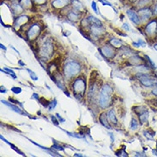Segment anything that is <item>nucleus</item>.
<instances>
[{
  "mask_svg": "<svg viewBox=\"0 0 157 157\" xmlns=\"http://www.w3.org/2000/svg\"><path fill=\"white\" fill-rule=\"evenodd\" d=\"M113 94V89L108 85H104L100 93L99 104L101 107H108L111 104L110 95Z\"/></svg>",
  "mask_w": 157,
  "mask_h": 157,
  "instance_id": "f257e3e1",
  "label": "nucleus"
},
{
  "mask_svg": "<svg viewBox=\"0 0 157 157\" xmlns=\"http://www.w3.org/2000/svg\"><path fill=\"white\" fill-rule=\"evenodd\" d=\"M80 70H81V67H80L79 64L70 61V62L65 64V65L64 66V74L66 78H71L74 76L79 73Z\"/></svg>",
  "mask_w": 157,
  "mask_h": 157,
  "instance_id": "f03ea898",
  "label": "nucleus"
},
{
  "mask_svg": "<svg viewBox=\"0 0 157 157\" xmlns=\"http://www.w3.org/2000/svg\"><path fill=\"white\" fill-rule=\"evenodd\" d=\"M72 88H73L75 94H78L79 95H83L86 89V83L83 78L76 79V81L74 82L72 85Z\"/></svg>",
  "mask_w": 157,
  "mask_h": 157,
  "instance_id": "7ed1b4c3",
  "label": "nucleus"
},
{
  "mask_svg": "<svg viewBox=\"0 0 157 157\" xmlns=\"http://www.w3.org/2000/svg\"><path fill=\"white\" fill-rule=\"evenodd\" d=\"M52 51H53V47H52V45L51 44L50 41H46L42 44L41 47V52H41L42 57L48 58L51 57Z\"/></svg>",
  "mask_w": 157,
  "mask_h": 157,
  "instance_id": "20e7f679",
  "label": "nucleus"
},
{
  "mask_svg": "<svg viewBox=\"0 0 157 157\" xmlns=\"http://www.w3.org/2000/svg\"><path fill=\"white\" fill-rule=\"evenodd\" d=\"M137 77L139 79V81L141 82V83L145 87H152L156 83L154 80H152L149 76H147L145 74H138Z\"/></svg>",
  "mask_w": 157,
  "mask_h": 157,
  "instance_id": "39448f33",
  "label": "nucleus"
},
{
  "mask_svg": "<svg viewBox=\"0 0 157 157\" xmlns=\"http://www.w3.org/2000/svg\"><path fill=\"white\" fill-rule=\"evenodd\" d=\"M41 33V27L39 26V24L34 23L33 24L30 28L28 29V37L29 40H34Z\"/></svg>",
  "mask_w": 157,
  "mask_h": 157,
  "instance_id": "423d86ee",
  "label": "nucleus"
},
{
  "mask_svg": "<svg viewBox=\"0 0 157 157\" xmlns=\"http://www.w3.org/2000/svg\"><path fill=\"white\" fill-rule=\"evenodd\" d=\"M138 15L142 18V20H149L151 18L153 15V10H151L149 7H144V8H141L139 11H138Z\"/></svg>",
  "mask_w": 157,
  "mask_h": 157,
  "instance_id": "0eeeda50",
  "label": "nucleus"
},
{
  "mask_svg": "<svg viewBox=\"0 0 157 157\" xmlns=\"http://www.w3.org/2000/svg\"><path fill=\"white\" fill-rule=\"evenodd\" d=\"M157 31V21L154 20V21H150L149 23H148V25L145 28V33L148 36L152 37Z\"/></svg>",
  "mask_w": 157,
  "mask_h": 157,
  "instance_id": "6e6552de",
  "label": "nucleus"
},
{
  "mask_svg": "<svg viewBox=\"0 0 157 157\" xmlns=\"http://www.w3.org/2000/svg\"><path fill=\"white\" fill-rule=\"evenodd\" d=\"M72 1L71 0H54L52 2V6L56 9H62L68 6Z\"/></svg>",
  "mask_w": 157,
  "mask_h": 157,
  "instance_id": "1a4fd4ad",
  "label": "nucleus"
},
{
  "mask_svg": "<svg viewBox=\"0 0 157 157\" xmlns=\"http://www.w3.org/2000/svg\"><path fill=\"white\" fill-rule=\"evenodd\" d=\"M126 13H127V16L130 17L131 21H133L135 24L138 25V24L140 23V21H141V18H140L139 15L136 14L135 11H132V10H128Z\"/></svg>",
  "mask_w": 157,
  "mask_h": 157,
  "instance_id": "9d476101",
  "label": "nucleus"
},
{
  "mask_svg": "<svg viewBox=\"0 0 157 157\" xmlns=\"http://www.w3.org/2000/svg\"><path fill=\"white\" fill-rule=\"evenodd\" d=\"M101 53L104 55L106 58H112L113 56H114V51L112 49V47H110L109 46H105L103 47L100 50Z\"/></svg>",
  "mask_w": 157,
  "mask_h": 157,
  "instance_id": "9b49d317",
  "label": "nucleus"
},
{
  "mask_svg": "<svg viewBox=\"0 0 157 157\" xmlns=\"http://www.w3.org/2000/svg\"><path fill=\"white\" fill-rule=\"evenodd\" d=\"M29 20L28 16H18L15 21V23H14V26L16 28H18V27L21 26L23 24H25L26 22H28V21Z\"/></svg>",
  "mask_w": 157,
  "mask_h": 157,
  "instance_id": "f8f14e48",
  "label": "nucleus"
},
{
  "mask_svg": "<svg viewBox=\"0 0 157 157\" xmlns=\"http://www.w3.org/2000/svg\"><path fill=\"white\" fill-rule=\"evenodd\" d=\"M87 21H89V24H91L92 26L94 27H101L102 26V23H101V21H100L99 19H97L95 16H89L87 18Z\"/></svg>",
  "mask_w": 157,
  "mask_h": 157,
  "instance_id": "ddd939ff",
  "label": "nucleus"
},
{
  "mask_svg": "<svg viewBox=\"0 0 157 157\" xmlns=\"http://www.w3.org/2000/svg\"><path fill=\"white\" fill-rule=\"evenodd\" d=\"M153 3V0H136V7L140 8H144L148 5H150Z\"/></svg>",
  "mask_w": 157,
  "mask_h": 157,
  "instance_id": "4468645a",
  "label": "nucleus"
},
{
  "mask_svg": "<svg viewBox=\"0 0 157 157\" xmlns=\"http://www.w3.org/2000/svg\"><path fill=\"white\" fill-rule=\"evenodd\" d=\"M100 122L105 126V127H106L107 129H110L111 127L109 126V124H108V122H107V119H106V114L105 113H102L100 116Z\"/></svg>",
  "mask_w": 157,
  "mask_h": 157,
  "instance_id": "2eb2a0df",
  "label": "nucleus"
},
{
  "mask_svg": "<svg viewBox=\"0 0 157 157\" xmlns=\"http://www.w3.org/2000/svg\"><path fill=\"white\" fill-rule=\"evenodd\" d=\"M1 102L2 103H4L5 105H6V106H8L10 108H11L13 111H15V112H16V113H20V114H23V113H22V111L21 110V109H19L16 106H15V105L11 104V103H9V102H6V101H5V100H1Z\"/></svg>",
  "mask_w": 157,
  "mask_h": 157,
  "instance_id": "dca6fc26",
  "label": "nucleus"
},
{
  "mask_svg": "<svg viewBox=\"0 0 157 157\" xmlns=\"http://www.w3.org/2000/svg\"><path fill=\"white\" fill-rule=\"evenodd\" d=\"M11 8H12V11H13V12L15 14H20L24 10L20 4H13L12 6H11Z\"/></svg>",
  "mask_w": 157,
  "mask_h": 157,
  "instance_id": "f3484780",
  "label": "nucleus"
},
{
  "mask_svg": "<svg viewBox=\"0 0 157 157\" xmlns=\"http://www.w3.org/2000/svg\"><path fill=\"white\" fill-rule=\"evenodd\" d=\"M142 61V58L136 56V55H135V56H133V57H131V58H130V62H131V64L132 65H139Z\"/></svg>",
  "mask_w": 157,
  "mask_h": 157,
  "instance_id": "a211bd4d",
  "label": "nucleus"
},
{
  "mask_svg": "<svg viewBox=\"0 0 157 157\" xmlns=\"http://www.w3.org/2000/svg\"><path fill=\"white\" fill-rule=\"evenodd\" d=\"M71 4H72V5H73L74 9L76 10V11H82L83 9V4L81 3V2H79L77 0H73L72 2H71Z\"/></svg>",
  "mask_w": 157,
  "mask_h": 157,
  "instance_id": "6ab92c4d",
  "label": "nucleus"
},
{
  "mask_svg": "<svg viewBox=\"0 0 157 157\" xmlns=\"http://www.w3.org/2000/svg\"><path fill=\"white\" fill-rule=\"evenodd\" d=\"M20 5L22 6L23 9H30L32 6L31 0H21Z\"/></svg>",
  "mask_w": 157,
  "mask_h": 157,
  "instance_id": "aec40b11",
  "label": "nucleus"
},
{
  "mask_svg": "<svg viewBox=\"0 0 157 157\" xmlns=\"http://www.w3.org/2000/svg\"><path fill=\"white\" fill-rule=\"evenodd\" d=\"M68 18L70 19V21H78L79 16L77 12H75V11H71V12H70V13H69Z\"/></svg>",
  "mask_w": 157,
  "mask_h": 157,
  "instance_id": "412c9836",
  "label": "nucleus"
},
{
  "mask_svg": "<svg viewBox=\"0 0 157 157\" xmlns=\"http://www.w3.org/2000/svg\"><path fill=\"white\" fill-rule=\"evenodd\" d=\"M108 119H109V120H110L112 123H113V124H117V123H118V119H117V118H116L115 113H114L113 110L109 111V113H108Z\"/></svg>",
  "mask_w": 157,
  "mask_h": 157,
  "instance_id": "4be33fe9",
  "label": "nucleus"
},
{
  "mask_svg": "<svg viewBox=\"0 0 157 157\" xmlns=\"http://www.w3.org/2000/svg\"><path fill=\"white\" fill-rule=\"evenodd\" d=\"M148 118H149V113H148L147 111H145L144 113H141V114L139 115V119H140V121H141L142 124H143V123L147 122Z\"/></svg>",
  "mask_w": 157,
  "mask_h": 157,
  "instance_id": "5701e85b",
  "label": "nucleus"
},
{
  "mask_svg": "<svg viewBox=\"0 0 157 157\" xmlns=\"http://www.w3.org/2000/svg\"><path fill=\"white\" fill-rule=\"evenodd\" d=\"M111 44H112V46L116 47H121V45H122L120 41H119V40H117V39H113V40L111 41Z\"/></svg>",
  "mask_w": 157,
  "mask_h": 157,
  "instance_id": "b1692460",
  "label": "nucleus"
},
{
  "mask_svg": "<svg viewBox=\"0 0 157 157\" xmlns=\"http://www.w3.org/2000/svg\"><path fill=\"white\" fill-rule=\"evenodd\" d=\"M137 127H138V123H137V121H136L135 119H132L131 123V130H133V131H136V129H137Z\"/></svg>",
  "mask_w": 157,
  "mask_h": 157,
  "instance_id": "393cba45",
  "label": "nucleus"
},
{
  "mask_svg": "<svg viewBox=\"0 0 157 157\" xmlns=\"http://www.w3.org/2000/svg\"><path fill=\"white\" fill-rule=\"evenodd\" d=\"M28 73H29V75H30V77H31V79H33L34 81H36V80H38V77H37L36 75H35V73H34V71H32L31 70H29V69H28Z\"/></svg>",
  "mask_w": 157,
  "mask_h": 157,
  "instance_id": "a878e982",
  "label": "nucleus"
},
{
  "mask_svg": "<svg viewBox=\"0 0 157 157\" xmlns=\"http://www.w3.org/2000/svg\"><path fill=\"white\" fill-rule=\"evenodd\" d=\"M40 101H41V103L44 106V107H47V106L50 105V102H49L48 100H47L45 98H41Z\"/></svg>",
  "mask_w": 157,
  "mask_h": 157,
  "instance_id": "bb28decb",
  "label": "nucleus"
},
{
  "mask_svg": "<svg viewBox=\"0 0 157 157\" xmlns=\"http://www.w3.org/2000/svg\"><path fill=\"white\" fill-rule=\"evenodd\" d=\"M11 91L15 94H20L21 92V88H18V87H14L11 89Z\"/></svg>",
  "mask_w": 157,
  "mask_h": 157,
  "instance_id": "cd10ccee",
  "label": "nucleus"
},
{
  "mask_svg": "<svg viewBox=\"0 0 157 157\" xmlns=\"http://www.w3.org/2000/svg\"><path fill=\"white\" fill-rule=\"evenodd\" d=\"M56 105H57V101H56V100L54 99L53 100H52V102L50 103L49 109H50V110H52V109H54V108H55V106H56Z\"/></svg>",
  "mask_w": 157,
  "mask_h": 157,
  "instance_id": "c85d7f7f",
  "label": "nucleus"
},
{
  "mask_svg": "<svg viewBox=\"0 0 157 157\" xmlns=\"http://www.w3.org/2000/svg\"><path fill=\"white\" fill-rule=\"evenodd\" d=\"M91 7H92V9L94 10V11L95 12V13H98V11H97V6H96V3H95L94 1H92Z\"/></svg>",
  "mask_w": 157,
  "mask_h": 157,
  "instance_id": "c756f323",
  "label": "nucleus"
},
{
  "mask_svg": "<svg viewBox=\"0 0 157 157\" xmlns=\"http://www.w3.org/2000/svg\"><path fill=\"white\" fill-rule=\"evenodd\" d=\"M145 58H146V60H148V61H149V63L151 64L152 67H153V68H155V63H154V62L152 61L151 59H150V58H149V56H147V55L145 56Z\"/></svg>",
  "mask_w": 157,
  "mask_h": 157,
  "instance_id": "7c9ffc66",
  "label": "nucleus"
},
{
  "mask_svg": "<svg viewBox=\"0 0 157 157\" xmlns=\"http://www.w3.org/2000/svg\"><path fill=\"white\" fill-rule=\"evenodd\" d=\"M5 70H7V71H8V73H9V74H11V76H12V77H13L14 78H15V79L16 78V74H15V72H14V71H13L12 70H10V69L5 68Z\"/></svg>",
  "mask_w": 157,
  "mask_h": 157,
  "instance_id": "2f4dec72",
  "label": "nucleus"
},
{
  "mask_svg": "<svg viewBox=\"0 0 157 157\" xmlns=\"http://www.w3.org/2000/svg\"><path fill=\"white\" fill-rule=\"evenodd\" d=\"M36 5H45L47 0H34Z\"/></svg>",
  "mask_w": 157,
  "mask_h": 157,
  "instance_id": "473e14b6",
  "label": "nucleus"
},
{
  "mask_svg": "<svg viewBox=\"0 0 157 157\" xmlns=\"http://www.w3.org/2000/svg\"><path fill=\"white\" fill-rule=\"evenodd\" d=\"M100 2L103 5H107V6H112L110 3L108 2V1H106V0H99Z\"/></svg>",
  "mask_w": 157,
  "mask_h": 157,
  "instance_id": "72a5a7b5",
  "label": "nucleus"
},
{
  "mask_svg": "<svg viewBox=\"0 0 157 157\" xmlns=\"http://www.w3.org/2000/svg\"><path fill=\"white\" fill-rule=\"evenodd\" d=\"M117 155H119V156H127L128 155H127V153L124 152L123 150H121L119 153H117Z\"/></svg>",
  "mask_w": 157,
  "mask_h": 157,
  "instance_id": "f704fd0d",
  "label": "nucleus"
},
{
  "mask_svg": "<svg viewBox=\"0 0 157 157\" xmlns=\"http://www.w3.org/2000/svg\"><path fill=\"white\" fill-rule=\"evenodd\" d=\"M153 15H154V16H157V2L155 3L154 8H153Z\"/></svg>",
  "mask_w": 157,
  "mask_h": 157,
  "instance_id": "c9c22d12",
  "label": "nucleus"
},
{
  "mask_svg": "<svg viewBox=\"0 0 157 157\" xmlns=\"http://www.w3.org/2000/svg\"><path fill=\"white\" fill-rule=\"evenodd\" d=\"M53 149H58V150H64V149H62V147H60L59 145L58 144H54L53 146H52Z\"/></svg>",
  "mask_w": 157,
  "mask_h": 157,
  "instance_id": "e433bc0d",
  "label": "nucleus"
},
{
  "mask_svg": "<svg viewBox=\"0 0 157 157\" xmlns=\"http://www.w3.org/2000/svg\"><path fill=\"white\" fill-rule=\"evenodd\" d=\"M123 28L126 30V31H129L130 30V28H129V25L127 24V23H124V25H123Z\"/></svg>",
  "mask_w": 157,
  "mask_h": 157,
  "instance_id": "4c0bfd02",
  "label": "nucleus"
},
{
  "mask_svg": "<svg viewBox=\"0 0 157 157\" xmlns=\"http://www.w3.org/2000/svg\"><path fill=\"white\" fill-rule=\"evenodd\" d=\"M51 118H52V121L53 122V124H54L55 126H58V122H57V121H56V119H55V117H54V116H52Z\"/></svg>",
  "mask_w": 157,
  "mask_h": 157,
  "instance_id": "58836bf2",
  "label": "nucleus"
},
{
  "mask_svg": "<svg viewBox=\"0 0 157 157\" xmlns=\"http://www.w3.org/2000/svg\"><path fill=\"white\" fill-rule=\"evenodd\" d=\"M57 118H58V119H60V122H64V121H65L64 119H62V118L59 116V114H58V113H57Z\"/></svg>",
  "mask_w": 157,
  "mask_h": 157,
  "instance_id": "ea45409f",
  "label": "nucleus"
},
{
  "mask_svg": "<svg viewBox=\"0 0 157 157\" xmlns=\"http://www.w3.org/2000/svg\"><path fill=\"white\" fill-rule=\"evenodd\" d=\"M1 93H5L6 92V89L3 87V86H1Z\"/></svg>",
  "mask_w": 157,
  "mask_h": 157,
  "instance_id": "a19ab883",
  "label": "nucleus"
},
{
  "mask_svg": "<svg viewBox=\"0 0 157 157\" xmlns=\"http://www.w3.org/2000/svg\"><path fill=\"white\" fill-rule=\"evenodd\" d=\"M152 93H153V94H155V96H157V89H153V90H152Z\"/></svg>",
  "mask_w": 157,
  "mask_h": 157,
  "instance_id": "79ce46f5",
  "label": "nucleus"
},
{
  "mask_svg": "<svg viewBox=\"0 0 157 157\" xmlns=\"http://www.w3.org/2000/svg\"><path fill=\"white\" fill-rule=\"evenodd\" d=\"M32 98H36V99H38V98H39V96H38V94H33V97H32Z\"/></svg>",
  "mask_w": 157,
  "mask_h": 157,
  "instance_id": "37998d69",
  "label": "nucleus"
},
{
  "mask_svg": "<svg viewBox=\"0 0 157 157\" xmlns=\"http://www.w3.org/2000/svg\"><path fill=\"white\" fill-rule=\"evenodd\" d=\"M0 47H1V48H2V49H4L5 51H6V47H5V46H3V45L1 44V45H0Z\"/></svg>",
  "mask_w": 157,
  "mask_h": 157,
  "instance_id": "c03bdc74",
  "label": "nucleus"
},
{
  "mask_svg": "<svg viewBox=\"0 0 157 157\" xmlns=\"http://www.w3.org/2000/svg\"><path fill=\"white\" fill-rule=\"evenodd\" d=\"M18 63L20 64H21V66H24V65H25V64H24V63H22V62H21V60H19V62H18Z\"/></svg>",
  "mask_w": 157,
  "mask_h": 157,
  "instance_id": "a18cd8bd",
  "label": "nucleus"
},
{
  "mask_svg": "<svg viewBox=\"0 0 157 157\" xmlns=\"http://www.w3.org/2000/svg\"><path fill=\"white\" fill-rule=\"evenodd\" d=\"M75 156H82V155H81L80 154H76V155H75Z\"/></svg>",
  "mask_w": 157,
  "mask_h": 157,
  "instance_id": "49530a36",
  "label": "nucleus"
},
{
  "mask_svg": "<svg viewBox=\"0 0 157 157\" xmlns=\"http://www.w3.org/2000/svg\"><path fill=\"white\" fill-rule=\"evenodd\" d=\"M154 48H155V50H157V44H155V45L154 46Z\"/></svg>",
  "mask_w": 157,
  "mask_h": 157,
  "instance_id": "de8ad7c7",
  "label": "nucleus"
},
{
  "mask_svg": "<svg viewBox=\"0 0 157 157\" xmlns=\"http://www.w3.org/2000/svg\"><path fill=\"white\" fill-rule=\"evenodd\" d=\"M130 1H131V2H132V1H135V0H130Z\"/></svg>",
  "mask_w": 157,
  "mask_h": 157,
  "instance_id": "09e8293b",
  "label": "nucleus"
}]
</instances>
